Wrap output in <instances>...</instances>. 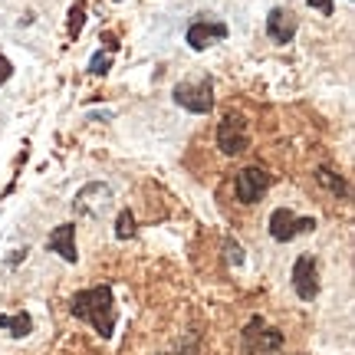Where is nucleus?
Returning <instances> with one entry per match:
<instances>
[{
	"label": "nucleus",
	"instance_id": "obj_1",
	"mask_svg": "<svg viewBox=\"0 0 355 355\" xmlns=\"http://www.w3.org/2000/svg\"><path fill=\"white\" fill-rule=\"evenodd\" d=\"M69 313L83 322H89L102 339H112L115 332V296L112 286H92V290H79L69 300Z\"/></svg>",
	"mask_w": 355,
	"mask_h": 355
},
{
	"label": "nucleus",
	"instance_id": "obj_2",
	"mask_svg": "<svg viewBox=\"0 0 355 355\" xmlns=\"http://www.w3.org/2000/svg\"><path fill=\"white\" fill-rule=\"evenodd\" d=\"M309 230H316V217H300L290 207H277L270 214V237L277 243H290L300 234H309Z\"/></svg>",
	"mask_w": 355,
	"mask_h": 355
},
{
	"label": "nucleus",
	"instance_id": "obj_3",
	"mask_svg": "<svg viewBox=\"0 0 355 355\" xmlns=\"http://www.w3.org/2000/svg\"><path fill=\"white\" fill-rule=\"evenodd\" d=\"M175 102L181 109H188L194 115H207L214 109V83L211 79H198V83H178L175 86Z\"/></svg>",
	"mask_w": 355,
	"mask_h": 355
},
{
	"label": "nucleus",
	"instance_id": "obj_4",
	"mask_svg": "<svg viewBox=\"0 0 355 355\" xmlns=\"http://www.w3.org/2000/svg\"><path fill=\"white\" fill-rule=\"evenodd\" d=\"M247 145H250V132H247L243 115L227 112L220 119V125H217V148L224 155H241L247 152Z\"/></svg>",
	"mask_w": 355,
	"mask_h": 355
},
{
	"label": "nucleus",
	"instance_id": "obj_5",
	"mask_svg": "<svg viewBox=\"0 0 355 355\" xmlns=\"http://www.w3.org/2000/svg\"><path fill=\"white\" fill-rule=\"evenodd\" d=\"M270 184H273V175L260 165H250V168H243V171H237L234 194H237V201L241 204H254L270 191Z\"/></svg>",
	"mask_w": 355,
	"mask_h": 355
},
{
	"label": "nucleus",
	"instance_id": "obj_6",
	"mask_svg": "<svg viewBox=\"0 0 355 355\" xmlns=\"http://www.w3.org/2000/svg\"><path fill=\"white\" fill-rule=\"evenodd\" d=\"M279 345H283V332L279 329H270L260 316H254L250 322H247V329H243V352L247 355L277 352Z\"/></svg>",
	"mask_w": 355,
	"mask_h": 355
},
{
	"label": "nucleus",
	"instance_id": "obj_7",
	"mask_svg": "<svg viewBox=\"0 0 355 355\" xmlns=\"http://www.w3.org/2000/svg\"><path fill=\"white\" fill-rule=\"evenodd\" d=\"M293 290L303 303H313L319 296V263L313 254H300L293 263Z\"/></svg>",
	"mask_w": 355,
	"mask_h": 355
},
{
	"label": "nucleus",
	"instance_id": "obj_8",
	"mask_svg": "<svg viewBox=\"0 0 355 355\" xmlns=\"http://www.w3.org/2000/svg\"><path fill=\"white\" fill-rule=\"evenodd\" d=\"M109 201H112V188H109V184H102V181H92V184H86V188L76 194L73 207H76V214L99 217L102 211L109 207Z\"/></svg>",
	"mask_w": 355,
	"mask_h": 355
},
{
	"label": "nucleus",
	"instance_id": "obj_9",
	"mask_svg": "<svg viewBox=\"0 0 355 355\" xmlns=\"http://www.w3.org/2000/svg\"><path fill=\"white\" fill-rule=\"evenodd\" d=\"M224 37H227V26L220 24V20H204V17L191 20L188 33H184L191 50H207L211 43H217V40H224Z\"/></svg>",
	"mask_w": 355,
	"mask_h": 355
},
{
	"label": "nucleus",
	"instance_id": "obj_10",
	"mask_svg": "<svg viewBox=\"0 0 355 355\" xmlns=\"http://www.w3.org/2000/svg\"><path fill=\"white\" fill-rule=\"evenodd\" d=\"M296 30H300V20H296L293 10H286V7H273L270 10V17H266V37L273 43H293Z\"/></svg>",
	"mask_w": 355,
	"mask_h": 355
},
{
	"label": "nucleus",
	"instance_id": "obj_11",
	"mask_svg": "<svg viewBox=\"0 0 355 355\" xmlns=\"http://www.w3.org/2000/svg\"><path fill=\"white\" fill-rule=\"evenodd\" d=\"M46 247H50L53 254L63 257L66 263H76L79 260V254H76V224H60V227L46 237Z\"/></svg>",
	"mask_w": 355,
	"mask_h": 355
},
{
	"label": "nucleus",
	"instance_id": "obj_12",
	"mask_svg": "<svg viewBox=\"0 0 355 355\" xmlns=\"http://www.w3.org/2000/svg\"><path fill=\"white\" fill-rule=\"evenodd\" d=\"M0 329H7L10 336H17V339H24V336L33 332V316H30V313H17V316L0 313Z\"/></svg>",
	"mask_w": 355,
	"mask_h": 355
},
{
	"label": "nucleus",
	"instance_id": "obj_13",
	"mask_svg": "<svg viewBox=\"0 0 355 355\" xmlns=\"http://www.w3.org/2000/svg\"><path fill=\"white\" fill-rule=\"evenodd\" d=\"M316 178H319V184H326V188L332 191V194H349V188H345V181L339 175H336V171H329V168H319L316 171Z\"/></svg>",
	"mask_w": 355,
	"mask_h": 355
},
{
	"label": "nucleus",
	"instance_id": "obj_14",
	"mask_svg": "<svg viewBox=\"0 0 355 355\" xmlns=\"http://www.w3.org/2000/svg\"><path fill=\"white\" fill-rule=\"evenodd\" d=\"M132 234H135V214H132V211H122L119 220H115V237H119V241H128Z\"/></svg>",
	"mask_w": 355,
	"mask_h": 355
},
{
	"label": "nucleus",
	"instance_id": "obj_15",
	"mask_svg": "<svg viewBox=\"0 0 355 355\" xmlns=\"http://www.w3.org/2000/svg\"><path fill=\"white\" fill-rule=\"evenodd\" d=\"M109 66H112V56H102V53H96V56L89 60V73L102 76V73H109Z\"/></svg>",
	"mask_w": 355,
	"mask_h": 355
},
{
	"label": "nucleus",
	"instance_id": "obj_16",
	"mask_svg": "<svg viewBox=\"0 0 355 355\" xmlns=\"http://www.w3.org/2000/svg\"><path fill=\"white\" fill-rule=\"evenodd\" d=\"M224 250H227V260H230V263H237V266L243 263V250H241V243L227 241V243H224Z\"/></svg>",
	"mask_w": 355,
	"mask_h": 355
},
{
	"label": "nucleus",
	"instance_id": "obj_17",
	"mask_svg": "<svg viewBox=\"0 0 355 355\" xmlns=\"http://www.w3.org/2000/svg\"><path fill=\"white\" fill-rule=\"evenodd\" d=\"M10 76H13V63L7 60V56H3V53H0V86H3V83H7Z\"/></svg>",
	"mask_w": 355,
	"mask_h": 355
},
{
	"label": "nucleus",
	"instance_id": "obj_18",
	"mask_svg": "<svg viewBox=\"0 0 355 355\" xmlns=\"http://www.w3.org/2000/svg\"><path fill=\"white\" fill-rule=\"evenodd\" d=\"M309 7L319 10L322 17H332V0H309Z\"/></svg>",
	"mask_w": 355,
	"mask_h": 355
}]
</instances>
